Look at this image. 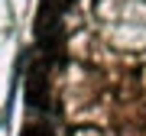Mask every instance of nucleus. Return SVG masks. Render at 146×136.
<instances>
[{
	"mask_svg": "<svg viewBox=\"0 0 146 136\" xmlns=\"http://www.w3.org/2000/svg\"><path fill=\"white\" fill-rule=\"evenodd\" d=\"M20 136H52V126H46V123H29V126H23Z\"/></svg>",
	"mask_w": 146,
	"mask_h": 136,
	"instance_id": "nucleus-2",
	"label": "nucleus"
},
{
	"mask_svg": "<svg viewBox=\"0 0 146 136\" xmlns=\"http://www.w3.org/2000/svg\"><path fill=\"white\" fill-rule=\"evenodd\" d=\"M49 65L46 62H36L29 68V78H26V104L36 107V110H46L49 107Z\"/></svg>",
	"mask_w": 146,
	"mask_h": 136,
	"instance_id": "nucleus-1",
	"label": "nucleus"
}]
</instances>
